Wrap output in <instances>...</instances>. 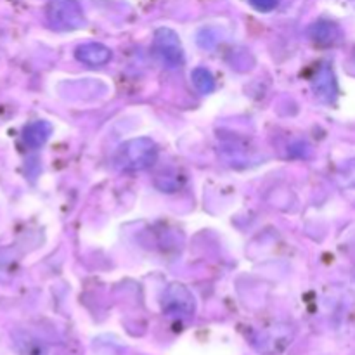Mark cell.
Here are the masks:
<instances>
[{"label": "cell", "instance_id": "cell-1", "mask_svg": "<svg viewBox=\"0 0 355 355\" xmlns=\"http://www.w3.org/2000/svg\"><path fill=\"white\" fill-rule=\"evenodd\" d=\"M158 159V146L149 137H135L118 148L114 163L123 172H142Z\"/></svg>", "mask_w": 355, "mask_h": 355}, {"label": "cell", "instance_id": "cell-2", "mask_svg": "<svg viewBox=\"0 0 355 355\" xmlns=\"http://www.w3.org/2000/svg\"><path fill=\"white\" fill-rule=\"evenodd\" d=\"M47 17L51 26L59 31H73L85 26V16L78 0H51Z\"/></svg>", "mask_w": 355, "mask_h": 355}, {"label": "cell", "instance_id": "cell-3", "mask_svg": "<svg viewBox=\"0 0 355 355\" xmlns=\"http://www.w3.org/2000/svg\"><path fill=\"white\" fill-rule=\"evenodd\" d=\"M153 51L162 64L168 69H177L184 64V49L179 35L170 28H158L155 31Z\"/></svg>", "mask_w": 355, "mask_h": 355}, {"label": "cell", "instance_id": "cell-4", "mask_svg": "<svg viewBox=\"0 0 355 355\" xmlns=\"http://www.w3.org/2000/svg\"><path fill=\"white\" fill-rule=\"evenodd\" d=\"M163 311L170 315V318L186 319L191 318L196 311V300L194 295L187 286L180 283L170 284L163 295Z\"/></svg>", "mask_w": 355, "mask_h": 355}, {"label": "cell", "instance_id": "cell-5", "mask_svg": "<svg viewBox=\"0 0 355 355\" xmlns=\"http://www.w3.org/2000/svg\"><path fill=\"white\" fill-rule=\"evenodd\" d=\"M312 90H314L315 97L322 103H335V99L338 97V82H336L331 66H319L315 75L312 76Z\"/></svg>", "mask_w": 355, "mask_h": 355}, {"label": "cell", "instance_id": "cell-6", "mask_svg": "<svg viewBox=\"0 0 355 355\" xmlns=\"http://www.w3.org/2000/svg\"><path fill=\"white\" fill-rule=\"evenodd\" d=\"M307 33L314 44L322 45V47L336 45L343 40L342 28L328 19H319L315 21V23H312L311 26H309Z\"/></svg>", "mask_w": 355, "mask_h": 355}, {"label": "cell", "instance_id": "cell-7", "mask_svg": "<svg viewBox=\"0 0 355 355\" xmlns=\"http://www.w3.org/2000/svg\"><path fill=\"white\" fill-rule=\"evenodd\" d=\"M111 49L99 42H89L76 47L75 58L87 66H104L111 61Z\"/></svg>", "mask_w": 355, "mask_h": 355}, {"label": "cell", "instance_id": "cell-8", "mask_svg": "<svg viewBox=\"0 0 355 355\" xmlns=\"http://www.w3.org/2000/svg\"><path fill=\"white\" fill-rule=\"evenodd\" d=\"M191 80H193L194 89L200 94H211L215 90V78L210 73V69L203 68V66H198L191 71Z\"/></svg>", "mask_w": 355, "mask_h": 355}, {"label": "cell", "instance_id": "cell-9", "mask_svg": "<svg viewBox=\"0 0 355 355\" xmlns=\"http://www.w3.org/2000/svg\"><path fill=\"white\" fill-rule=\"evenodd\" d=\"M340 179L345 187H355V158L347 162L340 170Z\"/></svg>", "mask_w": 355, "mask_h": 355}, {"label": "cell", "instance_id": "cell-10", "mask_svg": "<svg viewBox=\"0 0 355 355\" xmlns=\"http://www.w3.org/2000/svg\"><path fill=\"white\" fill-rule=\"evenodd\" d=\"M248 2L259 12H270V10H274L279 6L281 0H248Z\"/></svg>", "mask_w": 355, "mask_h": 355}, {"label": "cell", "instance_id": "cell-11", "mask_svg": "<svg viewBox=\"0 0 355 355\" xmlns=\"http://www.w3.org/2000/svg\"><path fill=\"white\" fill-rule=\"evenodd\" d=\"M21 352L23 355H45V349L40 345L38 342H35V340H28V342H24L23 345H21Z\"/></svg>", "mask_w": 355, "mask_h": 355}]
</instances>
